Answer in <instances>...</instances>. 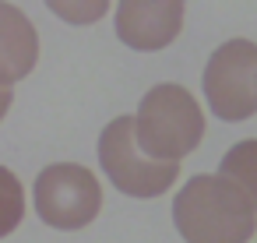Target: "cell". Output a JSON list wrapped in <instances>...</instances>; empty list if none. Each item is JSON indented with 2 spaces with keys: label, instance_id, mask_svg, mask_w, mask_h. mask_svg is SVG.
I'll return each instance as SVG.
<instances>
[{
  "label": "cell",
  "instance_id": "obj_9",
  "mask_svg": "<svg viewBox=\"0 0 257 243\" xmlns=\"http://www.w3.org/2000/svg\"><path fill=\"white\" fill-rule=\"evenodd\" d=\"M25 211H29V194L22 187V176L0 166V239L18 232V225L25 222Z\"/></svg>",
  "mask_w": 257,
  "mask_h": 243
},
{
  "label": "cell",
  "instance_id": "obj_4",
  "mask_svg": "<svg viewBox=\"0 0 257 243\" xmlns=\"http://www.w3.org/2000/svg\"><path fill=\"white\" fill-rule=\"evenodd\" d=\"M204 109L222 124H243L257 116V43L225 39L211 50L201 71Z\"/></svg>",
  "mask_w": 257,
  "mask_h": 243
},
{
  "label": "cell",
  "instance_id": "obj_6",
  "mask_svg": "<svg viewBox=\"0 0 257 243\" xmlns=\"http://www.w3.org/2000/svg\"><path fill=\"white\" fill-rule=\"evenodd\" d=\"M187 22V0H116L113 32L134 53H159L173 46Z\"/></svg>",
  "mask_w": 257,
  "mask_h": 243
},
{
  "label": "cell",
  "instance_id": "obj_2",
  "mask_svg": "<svg viewBox=\"0 0 257 243\" xmlns=\"http://www.w3.org/2000/svg\"><path fill=\"white\" fill-rule=\"evenodd\" d=\"M131 116H134L138 145L152 159H166V162H183L190 152H197L208 127L197 95L176 81L152 85Z\"/></svg>",
  "mask_w": 257,
  "mask_h": 243
},
{
  "label": "cell",
  "instance_id": "obj_8",
  "mask_svg": "<svg viewBox=\"0 0 257 243\" xmlns=\"http://www.w3.org/2000/svg\"><path fill=\"white\" fill-rule=\"evenodd\" d=\"M218 173L225 180H232L257 204V138L232 141V148H225V155L218 162Z\"/></svg>",
  "mask_w": 257,
  "mask_h": 243
},
{
  "label": "cell",
  "instance_id": "obj_5",
  "mask_svg": "<svg viewBox=\"0 0 257 243\" xmlns=\"http://www.w3.org/2000/svg\"><path fill=\"white\" fill-rule=\"evenodd\" d=\"M32 208L43 225L78 232L102 211V180L81 162H50L32 183Z\"/></svg>",
  "mask_w": 257,
  "mask_h": 243
},
{
  "label": "cell",
  "instance_id": "obj_1",
  "mask_svg": "<svg viewBox=\"0 0 257 243\" xmlns=\"http://www.w3.org/2000/svg\"><path fill=\"white\" fill-rule=\"evenodd\" d=\"M173 225L183 243H250L257 204L218 169L197 173L173 197Z\"/></svg>",
  "mask_w": 257,
  "mask_h": 243
},
{
  "label": "cell",
  "instance_id": "obj_10",
  "mask_svg": "<svg viewBox=\"0 0 257 243\" xmlns=\"http://www.w3.org/2000/svg\"><path fill=\"white\" fill-rule=\"evenodd\" d=\"M46 11L53 18H60L64 25H74V29H88V25H99L109 8H113V0H43Z\"/></svg>",
  "mask_w": 257,
  "mask_h": 243
},
{
  "label": "cell",
  "instance_id": "obj_7",
  "mask_svg": "<svg viewBox=\"0 0 257 243\" xmlns=\"http://www.w3.org/2000/svg\"><path fill=\"white\" fill-rule=\"evenodd\" d=\"M39 64V32L32 18L11 4L0 0V85H18L25 81Z\"/></svg>",
  "mask_w": 257,
  "mask_h": 243
},
{
  "label": "cell",
  "instance_id": "obj_11",
  "mask_svg": "<svg viewBox=\"0 0 257 243\" xmlns=\"http://www.w3.org/2000/svg\"><path fill=\"white\" fill-rule=\"evenodd\" d=\"M11 106H15V88L11 85H0V124H4V116L11 113Z\"/></svg>",
  "mask_w": 257,
  "mask_h": 243
},
{
  "label": "cell",
  "instance_id": "obj_3",
  "mask_svg": "<svg viewBox=\"0 0 257 243\" xmlns=\"http://www.w3.org/2000/svg\"><path fill=\"white\" fill-rule=\"evenodd\" d=\"M95 155H99V169L106 173V180L134 201H155L162 194H169L176 187L180 176V162H166V159H152L138 138H134V116H113L95 141Z\"/></svg>",
  "mask_w": 257,
  "mask_h": 243
}]
</instances>
